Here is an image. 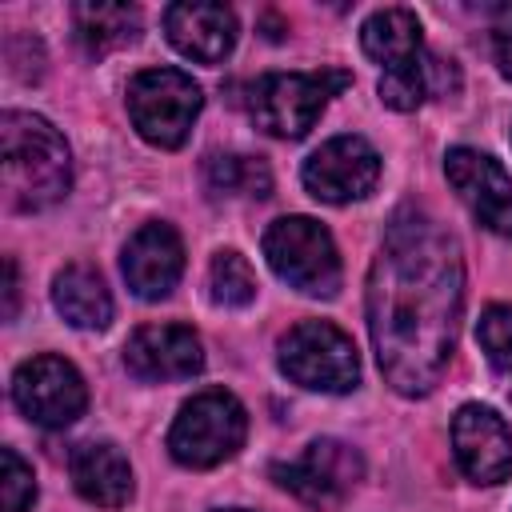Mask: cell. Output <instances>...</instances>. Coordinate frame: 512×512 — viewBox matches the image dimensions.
Returning a JSON list of instances; mask_svg holds the SVG:
<instances>
[{
	"mask_svg": "<svg viewBox=\"0 0 512 512\" xmlns=\"http://www.w3.org/2000/svg\"><path fill=\"white\" fill-rule=\"evenodd\" d=\"M464 256L456 236L420 208H400L368 268V332L384 380L400 396L440 384L460 332Z\"/></svg>",
	"mask_w": 512,
	"mask_h": 512,
	"instance_id": "cell-1",
	"label": "cell"
},
{
	"mask_svg": "<svg viewBox=\"0 0 512 512\" xmlns=\"http://www.w3.org/2000/svg\"><path fill=\"white\" fill-rule=\"evenodd\" d=\"M0 184L16 212H40L64 200L72 184V156L44 116L16 108L0 116Z\"/></svg>",
	"mask_w": 512,
	"mask_h": 512,
	"instance_id": "cell-2",
	"label": "cell"
},
{
	"mask_svg": "<svg viewBox=\"0 0 512 512\" xmlns=\"http://www.w3.org/2000/svg\"><path fill=\"white\" fill-rule=\"evenodd\" d=\"M364 52L384 68L380 100L396 112H412L432 92V56L420 40V20L408 8H380L360 28Z\"/></svg>",
	"mask_w": 512,
	"mask_h": 512,
	"instance_id": "cell-3",
	"label": "cell"
},
{
	"mask_svg": "<svg viewBox=\"0 0 512 512\" xmlns=\"http://www.w3.org/2000/svg\"><path fill=\"white\" fill-rule=\"evenodd\" d=\"M352 76L340 68H324V72H268L256 84H248V112L252 120L280 140H300L320 112L328 108V100L348 88Z\"/></svg>",
	"mask_w": 512,
	"mask_h": 512,
	"instance_id": "cell-4",
	"label": "cell"
},
{
	"mask_svg": "<svg viewBox=\"0 0 512 512\" xmlns=\"http://www.w3.org/2000/svg\"><path fill=\"white\" fill-rule=\"evenodd\" d=\"M244 436H248L244 404L224 388H208V392H196L176 412L168 428V452L184 468H212L236 456Z\"/></svg>",
	"mask_w": 512,
	"mask_h": 512,
	"instance_id": "cell-5",
	"label": "cell"
},
{
	"mask_svg": "<svg viewBox=\"0 0 512 512\" xmlns=\"http://www.w3.org/2000/svg\"><path fill=\"white\" fill-rule=\"evenodd\" d=\"M268 268L304 296H336L340 288V252L332 232L312 216H280L264 232Z\"/></svg>",
	"mask_w": 512,
	"mask_h": 512,
	"instance_id": "cell-6",
	"label": "cell"
},
{
	"mask_svg": "<svg viewBox=\"0 0 512 512\" xmlns=\"http://www.w3.org/2000/svg\"><path fill=\"white\" fill-rule=\"evenodd\" d=\"M204 108L200 84L180 68H144L128 80V116L156 148H180Z\"/></svg>",
	"mask_w": 512,
	"mask_h": 512,
	"instance_id": "cell-7",
	"label": "cell"
},
{
	"mask_svg": "<svg viewBox=\"0 0 512 512\" xmlns=\"http://www.w3.org/2000/svg\"><path fill=\"white\" fill-rule=\"evenodd\" d=\"M280 372L312 392H352L360 384V356L332 320H300L280 336Z\"/></svg>",
	"mask_w": 512,
	"mask_h": 512,
	"instance_id": "cell-8",
	"label": "cell"
},
{
	"mask_svg": "<svg viewBox=\"0 0 512 512\" xmlns=\"http://www.w3.org/2000/svg\"><path fill=\"white\" fill-rule=\"evenodd\" d=\"M272 476L284 492H292L296 500H304L316 512H328L336 504L348 500V492L360 484L364 476V460L352 444L320 436L312 440L296 460L288 464H272Z\"/></svg>",
	"mask_w": 512,
	"mask_h": 512,
	"instance_id": "cell-9",
	"label": "cell"
},
{
	"mask_svg": "<svg viewBox=\"0 0 512 512\" xmlns=\"http://www.w3.org/2000/svg\"><path fill=\"white\" fill-rule=\"evenodd\" d=\"M12 400L28 420L44 428H68L84 416L88 388L64 356H32L12 376Z\"/></svg>",
	"mask_w": 512,
	"mask_h": 512,
	"instance_id": "cell-10",
	"label": "cell"
},
{
	"mask_svg": "<svg viewBox=\"0 0 512 512\" xmlns=\"http://www.w3.org/2000/svg\"><path fill=\"white\" fill-rule=\"evenodd\" d=\"M304 188L324 204H352L380 180V152L364 136H332L304 160Z\"/></svg>",
	"mask_w": 512,
	"mask_h": 512,
	"instance_id": "cell-11",
	"label": "cell"
},
{
	"mask_svg": "<svg viewBox=\"0 0 512 512\" xmlns=\"http://www.w3.org/2000/svg\"><path fill=\"white\" fill-rule=\"evenodd\" d=\"M444 176L468 212L496 236H512V176L476 148H452L444 156Z\"/></svg>",
	"mask_w": 512,
	"mask_h": 512,
	"instance_id": "cell-12",
	"label": "cell"
},
{
	"mask_svg": "<svg viewBox=\"0 0 512 512\" xmlns=\"http://www.w3.org/2000/svg\"><path fill=\"white\" fill-rule=\"evenodd\" d=\"M452 452L472 484H504L512 476V428L488 404H464L452 416Z\"/></svg>",
	"mask_w": 512,
	"mask_h": 512,
	"instance_id": "cell-13",
	"label": "cell"
},
{
	"mask_svg": "<svg viewBox=\"0 0 512 512\" xmlns=\"http://www.w3.org/2000/svg\"><path fill=\"white\" fill-rule=\"evenodd\" d=\"M124 368L148 384L188 380L204 368V348L188 324H144L124 344Z\"/></svg>",
	"mask_w": 512,
	"mask_h": 512,
	"instance_id": "cell-14",
	"label": "cell"
},
{
	"mask_svg": "<svg viewBox=\"0 0 512 512\" xmlns=\"http://www.w3.org/2000/svg\"><path fill=\"white\" fill-rule=\"evenodd\" d=\"M120 268H124L128 288L140 300H164L176 288L180 272H184V244H180L176 228L164 224V220H152V224L136 228L132 240L124 244Z\"/></svg>",
	"mask_w": 512,
	"mask_h": 512,
	"instance_id": "cell-15",
	"label": "cell"
},
{
	"mask_svg": "<svg viewBox=\"0 0 512 512\" xmlns=\"http://www.w3.org/2000/svg\"><path fill=\"white\" fill-rule=\"evenodd\" d=\"M164 32L180 56L200 64H220L236 44V12L228 4H204V0L168 4Z\"/></svg>",
	"mask_w": 512,
	"mask_h": 512,
	"instance_id": "cell-16",
	"label": "cell"
},
{
	"mask_svg": "<svg viewBox=\"0 0 512 512\" xmlns=\"http://www.w3.org/2000/svg\"><path fill=\"white\" fill-rule=\"evenodd\" d=\"M68 472H72L76 492H80L88 504L120 508V504H128V496H132V468H128V456H124L116 444H108V440L76 444L72 456H68Z\"/></svg>",
	"mask_w": 512,
	"mask_h": 512,
	"instance_id": "cell-17",
	"label": "cell"
},
{
	"mask_svg": "<svg viewBox=\"0 0 512 512\" xmlns=\"http://www.w3.org/2000/svg\"><path fill=\"white\" fill-rule=\"evenodd\" d=\"M52 304L72 328L100 332L112 324V296L92 264H64L52 280Z\"/></svg>",
	"mask_w": 512,
	"mask_h": 512,
	"instance_id": "cell-18",
	"label": "cell"
},
{
	"mask_svg": "<svg viewBox=\"0 0 512 512\" xmlns=\"http://www.w3.org/2000/svg\"><path fill=\"white\" fill-rule=\"evenodd\" d=\"M72 28L76 40L88 56L116 52L140 36V8L132 4H76L72 8Z\"/></svg>",
	"mask_w": 512,
	"mask_h": 512,
	"instance_id": "cell-19",
	"label": "cell"
},
{
	"mask_svg": "<svg viewBox=\"0 0 512 512\" xmlns=\"http://www.w3.org/2000/svg\"><path fill=\"white\" fill-rule=\"evenodd\" d=\"M204 176H208V188L220 192V196H268L272 192V172L260 156H208L204 164Z\"/></svg>",
	"mask_w": 512,
	"mask_h": 512,
	"instance_id": "cell-20",
	"label": "cell"
},
{
	"mask_svg": "<svg viewBox=\"0 0 512 512\" xmlns=\"http://www.w3.org/2000/svg\"><path fill=\"white\" fill-rule=\"evenodd\" d=\"M208 288H212V300L224 304V308H244L252 304L256 296V276L248 268V260L232 248H220L212 256V268H208Z\"/></svg>",
	"mask_w": 512,
	"mask_h": 512,
	"instance_id": "cell-21",
	"label": "cell"
},
{
	"mask_svg": "<svg viewBox=\"0 0 512 512\" xmlns=\"http://www.w3.org/2000/svg\"><path fill=\"white\" fill-rule=\"evenodd\" d=\"M476 340L492 368L512 372V304H488L476 320Z\"/></svg>",
	"mask_w": 512,
	"mask_h": 512,
	"instance_id": "cell-22",
	"label": "cell"
},
{
	"mask_svg": "<svg viewBox=\"0 0 512 512\" xmlns=\"http://www.w3.org/2000/svg\"><path fill=\"white\" fill-rule=\"evenodd\" d=\"M36 500V476L16 448H0V504L4 512H28Z\"/></svg>",
	"mask_w": 512,
	"mask_h": 512,
	"instance_id": "cell-23",
	"label": "cell"
},
{
	"mask_svg": "<svg viewBox=\"0 0 512 512\" xmlns=\"http://www.w3.org/2000/svg\"><path fill=\"white\" fill-rule=\"evenodd\" d=\"M492 52L504 80H512V4L492 8Z\"/></svg>",
	"mask_w": 512,
	"mask_h": 512,
	"instance_id": "cell-24",
	"label": "cell"
},
{
	"mask_svg": "<svg viewBox=\"0 0 512 512\" xmlns=\"http://www.w3.org/2000/svg\"><path fill=\"white\" fill-rule=\"evenodd\" d=\"M16 304H20V276H16V260L4 256V320L16 316Z\"/></svg>",
	"mask_w": 512,
	"mask_h": 512,
	"instance_id": "cell-25",
	"label": "cell"
},
{
	"mask_svg": "<svg viewBox=\"0 0 512 512\" xmlns=\"http://www.w3.org/2000/svg\"><path fill=\"white\" fill-rule=\"evenodd\" d=\"M212 512H248V508H212Z\"/></svg>",
	"mask_w": 512,
	"mask_h": 512,
	"instance_id": "cell-26",
	"label": "cell"
}]
</instances>
